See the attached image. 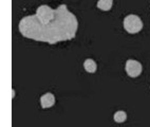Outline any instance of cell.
Instances as JSON below:
<instances>
[{
  "mask_svg": "<svg viewBox=\"0 0 150 127\" xmlns=\"http://www.w3.org/2000/svg\"><path fill=\"white\" fill-rule=\"evenodd\" d=\"M18 29L23 37L55 45L71 40L76 36L78 20L66 4H60L52 19L39 21L35 15L25 16L20 20Z\"/></svg>",
  "mask_w": 150,
  "mask_h": 127,
  "instance_id": "cell-1",
  "label": "cell"
},
{
  "mask_svg": "<svg viewBox=\"0 0 150 127\" xmlns=\"http://www.w3.org/2000/svg\"><path fill=\"white\" fill-rule=\"evenodd\" d=\"M124 28L130 34L139 33L143 29V21L137 15L130 14L124 19Z\"/></svg>",
  "mask_w": 150,
  "mask_h": 127,
  "instance_id": "cell-2",
  "label": "cell"
},
{
  "mask_svg": "<svg viewBox=\"0 0 150 127\" xmlns=\"http://www.w3.org/2000/svg\"><path fill=\"white\" fill-rule=\"evenodd\" d=\"M125 70L130 77H137L142 73V64L135 60H128L125 65Z\"/></svg>",
  "mask_w": 150,
  "mask_h": 127,
  "instance_id": "cell-3",
  "label": "cell"
},
{
  "mask_svg": "<svg viewBox=\"0 0 150 127\" xmlns=\"http://www.w3.org/2000/svg\"><path fill=\"white\" fill-rule=\"evenodd\" d=\"M55 104V96L51 92H47L40 97V105L42 108H51Z\"/></svg>",
  "mask_w": 150,
  "mask_h": 127,
  "instance_id": "cell-4",
  "label": "cell"
},
{
  "mask_svg": "<svg viewBox=\"0 0 150 127\" xmlns=\"http://www.w3.org/2000/svg\"><path fill=\"white\" fill-rule=\"evenodd\" d=\"M83 68L85 70L89 73H94L97 70V64L95 62V60H93L92 58H87L83 62Z\"/></svg>",
  "mask_w": 150,
  "mask_h": 127,
  "instance_id": "cell-5",
  "label": "cell"
},
{
  "mask_svg": "<svg viewBox=\"0 0 150 127\" xmlns=\"http://www.w3.org/2000/svg\"><path fill=\"white\" fill-rule=\"evenodd\" d=\"M113 6V0H98L97 8L102 11H109Z\"/></svg>",
  "mask_w": 150,
  "mask_h": 127,
  "instance_id": "cell-6",
  "label": "cell"
},
{
  "mask_svg": "<svg viewBox=\"0 0 150 127\" xmlns=\"http://www.w3.org/2000/svg\"><path fill=\"white\" fill-rule=\"evenodd\" d=\"M113 119H114V121H115L116 123H124L127 119V114L123 110H118L114 114Z\"/></svg>",
  "mask_w": 150,
  "mask_h": 127,
  "instance_id": "cell-7",
  "label": "cell"
}]
</instances>
